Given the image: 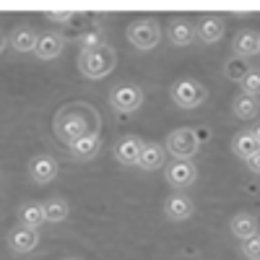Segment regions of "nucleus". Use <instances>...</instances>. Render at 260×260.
I'll use <instances>...</instances> for the list:
<instances>
[{"instance_id":"f257e3e1","label":"nucleus","mask_w":260,"mask_h":260,"mask_svg":"<svg viewBox=\"0 0 260 260\" xmlns=\"http://www.w3.org/2000/svg\"><path fill=\"white\" fill-rule=\"evenodd\" d=\"M89 115H96L89 104H81V102L65 104L55 115V122H52L55 136L60 138V143L71 146V143H76L78 138L89 136V133H99V127L89 125Z\"/></svg>"},{"instance_id":"f03ea898","label":"nucleus","mask_w":260,"mask_h":260,"mask_svg":"<svg viewBox=\"0 0 260 260\" xmlns=\"http://www.w3.org/2000/svg\"><path fill=\"white\" fill-rule=\"evenodd\" d=\"M117 65V52L112 45H102L96 50H81L76 57V68L86 81H102L107 78Z\"/></svg>"},{"instance_id":"7ed1b4c3","label":"nucleus","mask_w":260,"mask_h":260,"mask_svg":"<svg viewBox=\"0 0 260 260\" xmlns=\"http://www.w3.org/2000/svg\"><path fill=\"white\" fill-rule=\"evenodd\" d=\"M164 151L175 161H190L201 151V138L192 127H177L164 138Z\"/></svg>"},{"instance_id":"20e7f679","label":"nucleus","mask_w":260,"mask_h":260,"mask_svg":"<svg viewBox=\"0 0 260 260\" xmlns=\"http://www.w3.org/2000/svg\"><path fill=\"white\" fill-rule=\"evenodd\" d=\"M169 96L180 110H198V107L208 99V91H206V86L198 83L195 78H177L169 86Z\"/></svg>"},{"instance_id":"39448f33","label":"nucleus","mask_w":260,"mask_h":260,"mask_svg":"<svg viewBox=\"0 0 260 260\" xmlns=\"http://www.w3.org/2000/svg\"><path fill=\"white\" fill-rule=\"evenodd\" d=\"M127 42L141 52L154 50L161 42V26L156 18H138L127 26Z\"/></svg>"},{"instance_id":"423d86ee","label":"nucleus","mask_w":260,"mask_h":260,"mask_svg":"<svg viewBox=\"0 0 260 260\" xmlns=\"http://www.w3.org/2000/svg\"><path fill=\"white\" fill-rule=\"evenodd\" d=\"M143 102H146V94L136 83H117L115 89L110 91V107L115 112H122V115L138 112L143 107Z\"/></svg>"},{"instance_id":"0eeeda50","label":"nucleus","mask_w":260,"mask_h":260,"mask_svg":"<svg viewBox=\"0 0 260 260\" xmlns=\"http://www.w3.org/2000/svg\"><path fill=\"white\" fill-rule=\"evenodd\" d=\"M164 180L172 190L185 192L187 187H192L198 182V169H195L192 161H172L164 167Z\"/></svg>"},{"instance_id":"6e6552de","label":"nucleus","mask_w":260,"mask_h":260,"mask_svg":"<svg viewBox=\"0 0 260 260\" xmlns=\"http://www.w3.org/2000/svg\"><path fill=\"white\" fill-rule=\"evenodd\" d=\"M195 213V203L187 192H172L164 198V216L167 221L172 224H180V221H187L190 216Z\"/></svg>"},{"instance_id":"1a4fd4ad","label":"nucleus","mask_w":260,"mask_h":260,"mask_svg":"<svg viewBox=\"0 0 260 260\" xmlns=\"http://www.w3.org/2000/svg\"><path fill=\"white\" fill-rule=\"evenodd\" d=\"M60 172V164L52 154H37L29 159V177L34 185H47L57 177Z\"/></svg>"},{"instance_id":"9d476101","label":"nucleus","mask_w":260,"mask_h":260,"mask_svg":"<svg viewBox=\"0 0 260 260\" xmlns=\"http://www.w3.org/2000/svg\"><path fill=\"white\" fill-rule=\"evenodd\" d=\"M6 242H8V250L16 252V255H29L39 247V232L34 229H26V226H13L6 237Z\"/></svg>"},{"instance_id":"9b49d317","label":"nucleus","mask_w":260,"mask_h":260,"mask_svg":"<svg viewBox=\"0 0 260 260\" xmlns=\"http://www.w3.org/2000/svg\"><path fill=\"white\" fill-rule=\"evenodd\" d=\"M143 143H146V141H143L141 136H122V138L115 143V159H117L122 167H138Z\"/></svg>"},{"instance_id":"f8f14e48","label":"nucleus","mask_w":260,"mask_h":260,"mask_svg":"<svg viewBox=\"0 0 260 260\" xmlns=\"http://www.w3.org/2000/svg\"><path fill=\"white\" fill-rule=\"evenodd\" d=\"M232 55L245 57V60L260 55V31H255V29H240V31L234 34V39H232Z\"/></svg>"},{"instance_id":"ddd939ff","label":"nucleus","mask_w":260,"mask_h":260,"mask_svg":"<svg viewBox=\"0 0 260 260\" xmlns=\"http://www.w3.org/2000/svg\"><path fill=\"white\" fill-rule=\"evenodd\" d=\"M226 31V24L221 16H203L198 24H195V37H198L203 45H216V42H221Z\"/></svg>"},{"instance_id":"4468645a","label":"nucleus","mask_w":260,"mask_h":260,"mask_svg":"<svg viewBox=\"0 0 260 260\" xmlns=\"http://www.w3.org/2000/svg\"><path fill=\"white\" fill-rule=\"evenodd\" d=\"M167 39H169L172 47H187L198 37H195V26L187 18H172L169 26H167Z\"/></svg>"},{"instance_id":"2eb2a0df","label":"nucleus","mask_w":260,"mask_h":260,"mask_svg":"<svg viewBox=\"0 0 260 260\" xmlns=\"http://www.w3.org/2000/svg\"><path fill=\"white\" fill-rule=\"evenodd\" d=\"M62 47H65V37L62 34H57V31H42L39 39H37L34 55L39 60H55V57H60Z\"/></svg>"},{"instance_id":"dca6fc26","label":"nucleus","mask_w":260,"mask_h":260,"mask_svg":"<svg viewBox=\"0 0 260 260\" xmlns=\"http://www.w3.org/2000/svg\"><path fill=\"white\" fill-rule=\"evenodd\" d=\"M99 151H102V136L99 133H89V136H83V138H78L76 143L68 146V154L76 161H91Z\"/></svg>"},{"instance_id":"f3484780","label":"nucleus","mask_w":260,"mask_h":260,"mask_svg":"<svg viewBox=\"0 0 260 260\" xmlns=\"http://www.w3.org/2000/svg\"><path fill=\"white\" fill-rule=\"evenodd\" d=\"M164 167H167L164 143H154V141L143 143L141 159H138V169H143V172H156V169H164Z\"/></svg>"},{"instance_id":"a211bd4d","label":"nucleus","mask_w":260,"mask_h":260,"mask_svg":"<svg viewBox=\"0 0 260 260\" xmlns=\"http://www.w3.org/2000/svg\"><path fill=\"white\" fill-rule=\"evenodd\" d=\"M229 229H232V234L237 237V240H250V237H255V234H260V221H257V216H252V213H234L232 216V221H229Z\"/></svg>"},{"instance_id":"6ab92c4d","label":"nucleus","mask_w":260,"mask_h":260,"mask_svg":"<svg viewBox=\"0 0 260 260\" xmlns=\"http://www.w3.org/2000/svg\"><path fill=\"white\" fill-rule=\"evenodd\" d=\"M37 39H39V34H37L29 24H21V26H16V29L8 34V45H11L16 52L26 55V52H34Z\"/></svg>"},{"instance_id":"aec40b11","label":"nucleus","mask_w":260,"mask_h":260,"mask_svg":"<svg viewBox=\"0 0 260 260\" xmlns=\"http://www.w3.org/2000/svg\"><path fill=\"white\" fill-rule=\"evenodd\" d=\"M18 224H21V226H26V229L39 232L42 226L47 224L42 203H34V201H31V203H21V206H18Z\"/></svg>"},{"instance_id":"412c9836","label":"nucleus","mask_w":260,"mask_h":260,"mask_svg":"<svg viewBox=\"0 0 260 260\" xmlns=\"http://www.w3.org/2000/svg\"><path fill=\"white\" fill-rule=\"evenodd\" d=\"M232 151H234V156H240L242 161L252 159L257 151H260V143L255 141L252 130H240V133L232 138Z\"/></svg>"},{"instance_id":"4be33fe9","label":"nucleus","mask_w":260,"mask_h":260,"mask_svg":"<svg viewBox=\"0 0 260 260\" xmlns=\"http://www.w3.org/2000/svg\"><path fill=\"white\" fill-rule=\"evenodd\" d=\"M42 208H45V219L47 224H60L71 216V203L62 198V195H55V198H47L45 203H42Z\"/></svg>"},{"instance_id":"5701e85b","label":"nucleus","mask_w":260,"mask_h":260,"mask_svg":"<svg viewBox=\"0 0 260 260\" xmlns=\"http://www.w3.org/2000/svg\"><path fill=\"white\" fill-rule=\"evenodd\" d=\"M232 112L237 120H255L260 112V102L257 96H247V94H237L232 102Z\"/></svg>"},{"instance_id":"b1692460","label":"nucleus","mask_w":260,"mask_h":260,"mask_svg":"<svg viewBox=\"0 0 260 260\" xmlns=\"http://www.w3.org/2000/svg\"><path fill=\"white\" fill-rule=\"evenodd\" d=\"M247 71H250V60H245V57L232 55V57L224 62V76H226L229 81H237V83H240V81L245 78Z\"/></svg>"},{"instance_id":"393cba45","label":"nucleus","mask_w":260,"mask_h":260,"mask_svg":"<svg viewBox=\"0 0 260 260\" xmlns=\"http://www.w3.org/2000/svg\"><path fill=\"white\" fill-rule=\"evenodd\" d=\"M240 89L247 96H260V68H250L245 78L240 81Z\"/></svg>"},{"instance_id":"a878e982","label":"nucleus","mask_w":260,"mask_h":260,"mask_svg":"<svg viewBox=\"0 0 260 260\" xmlns=\"http://www.w3.org/2000/svg\"><path fill=\"white\" fill-rule=\"evenodd\" d=\"M78 45H81V50H96V47L107 45V42H104L102 29H89V31H83L78 37Z\"/></svg>"},{"instance_id":"bb28decb","label":"nucleus","mask_w":260,"mask_h":260,"mask_svg":"<svg viewBox=\"0 0 260 260\" xmlns=\"http://www.w3.org/2000/svg\"><path fill=\"white\" fill-rule=\"evenodd\" d=\"M242 255L247 260H260V234H255V237L242 242Z\"/></svg>"},{"instance_id":"cd10ccee","label":"nucleus","mask_w":260,"mask_h":260,"mask_svg":"<svg viewBox=\"0 0 260 260\" xmlns=\"http://www.w3.org/2000/svg\"><path fill=\"white\" fill-rule=\"evenodd\" d=\"M245 164H247V169L252 172V175H260V151H257V154H255L252 159H247Z\"/></svg>"},{"instance_id":"c85d7f7f","label":"nucleus","mask_w":260,"mask_h":260,"mask_svg":"<svg viewBox=\"0 0 260 260\" xmlns=\"http://www.w3.org/2000/svg\"><path fill=\"white\" fill-rule=\"evenodd\" d=\"M6 47H8V37H6V31H0V55L6 52Z\"/></svg>"},{"instance_id":"c756f323","label":"nucleus","mask_w":260,"mask_h":260,"mask_svg":"<svg viewBox=\"0 0 260 260\" xmlns=\"http://www.w3.org/2000/svg\"><path fill=\"white\" fill-rule=\"evenodd\" d=\"M50 18H52V21H68L71 13H50Z\"/></svg>"},{"instance_id":"7c9ffc66","label":"nucleus","mask_w":260,"mask_h":260,"mask_svg":"<svg viewBox=\"0 0 260 260\" xmlns=\"http://www.w3.org/2000/svg\"><path fill=\"white\" fill-rule=\"evenodd\" d=\"M250 130H252V136H255V141L260 143V120H257V122H255V127H250Z\"/></svg>"},{"instance_id":"2f4dec72","label":"nucleus","mask_w":260,"mask_h":260,"mask_svg":"<svg viewBox=\"0 0 260 260\" xmlns=\"http://www.w3.org/2000/svg\"><path fill=\"white\" fill-rule=\"evenodd\" d=\"M62 260H81V257H62Z\"/></svg>"}]
</instances>
